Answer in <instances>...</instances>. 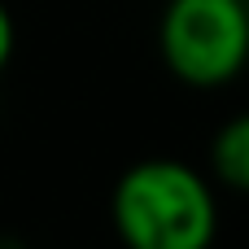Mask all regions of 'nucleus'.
<instances>
[{
    "mask_svg": "<svg viewBox=\"0 0 249 249\" xmlns=\"http://www.w3.org/2000/svg\"><path fill=\"white\" fill-rule=\"evenodd\" d=\"M210 171H214V184H223L228 193L249 197V109L232 114L214 131V140H210Z\"/></svg>",
    "mask_w": 249,
    "mask_h": 249,
    "instance_id": "obj_3",
    "label": "nucleus"
},
{
    "mask_svg": "<svg viewBox=\"0 0 249 249\" xmlns=\"http://www.w3.org/2000/svg\"><path fill=\"white\" fill-rule=\"evenodd\" d=\"M158 53L184 88L197 92L228 88L249 66V4L166 0L158 22Z\"/></svg>",
    "mask_w": 249,
    "mask_h": 249,
    "instance_id": "obj_2",
    "label": "nucleus"
},
{
    "mask_svg": "<svg viewBox=\"0 0 249 249\" xmlns=\"http://www.w3.org/2000/svg\"><path fill=\"white\" fill-rule=\"evenodd\" d=\"M13 44H18V26H13V13H9L4 0H0V70L13 61Z\"/></svg>",
    "mask_w": 249,
    "mask_h": 249,
    "instance_id": "obj_4",
    "label": "nucleus"
},
{
    "mask_svg": "<svg viewBox=\"0 0 249 249\" xmlns=\"http://www.w3.org/2000/svg\"><path fill=\"white\" fill-rule=\"evenodd\" d=\"M109 223L123 249H210L219 236V197L197 166L144 158L118 175Z\"/></svg>",
    "mask_w": 249,
    "mask_h": 249,
    "instance_id": "obj_1",
    "label": "nucleus"
}]
</instances>
